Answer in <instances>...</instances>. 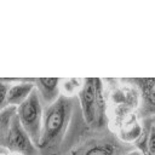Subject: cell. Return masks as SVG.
<instances>
[{
    "label": "cell",
    "mask_w": 155,
    "mask_h": 155,
    "mask_svg": "<svg viewBox=\"0 0 155 155\" xmlns=\"http://www.w3.org/2000/svg\"><path fill=\"white\" fill-rule=\"evenodd\" d=\"M144 155H145V154H144Z\"/></svg>",
    "instance_id": "obj_16"
},
{
    "label": "cell",
    "mask_w": 155,
    "mask_h": 155,
    "mask_svg": "<svg viewBox=\"0 0 155 155\" xmlns=\"http://www.w3.org/2000/svg\"><path fill=\"white\" fill-rule=\"evenodd\" d=\"M143 131L134 142V145L140 149L145 155H155V126H153L147 119L143 120Z\"/></svg>",
    "instance_id": "obj_9"
},
{
    "label": "cell",
    "mask_w": 155,
    "mask_h": 155,
    "mask_svg": "<svg viewBox=\"0 0 155 155\" xmlns=\"http://www.w3.org/2000/svg\"><path fill=\"white\" fill-rule=\"evenodd\" d=\"M59 84H61L59 78L58 79L57 78H36V79H34L35 91H36L40 103L44 108L54 103L58 99V97L61 96Z\"/></svg>",
    "instance_id": "obj_7"
},
{
    "label": "cell",
    "mask_w": 155,
    "mask_h": 155,
    "mask_svg": "<svg viewBox=\"0 0 155 155\" xmlns=\"http://www.w3.org/2000/svg\"><path fill=\"white\" fill-rule=\"evenodd\" d=\"M0 149H2V148H0Z\"/></svg>",
    "instance_id": "obj_15"
},
{
    "label": "cell",
    "mask_w": 155,
    "mask_h": 155,
    "mask_svg": "<svg viewBox=\"0 0 155 155\" xmlns=\"http://www.w3.org/2000/svg\"><path fill=\"white\" fill-rule=\"evenodd\" d=\"M34 79H12L7 93V107L17 108L34 91Z\"/></svg>",
    "instance_id": "obj_8"
},
{
    "label": "cell",
    "mask_w": 155,
    "mask_h": 155,
    "mask_svg": "<svg viewBox=\"0 0 155 155\" xmlns=\"http://www.w3.org/2000/svg\"><path fill=\"white\" fill-rule=\"evenodd\" d=\"M137 148L134 143L125 142L107 127L101 130L87 128L78 143L64 155H124Z\"/></svg>",
    "instance_id": "obj_2"
},
{
    "label": "cell",
    "mask_w": 155,
    "mask_h": 155,
    "mask_svg": "<svg viewBox=\"0 0 155 155\" xmlns=\"http://www.w3.org/2000/svg\"><path fill=\"white\" fill-rule=\"evenodd\" d=\"M5 149L22 155H39L36 145L33 143L25 130L19 124V120L16 114L13 115L7 131V136L5 139Z\"/></svg>",
    "instance_id": "obj_5"
},
{
    "label": "cell",
    "mask_w": 155,
    "mask_h": 155,
    "mask_svg": "<svg viewBox=\"0 0 155 155\" xmlns=\"http://www.w3.org/2000/svg\"><path fill=\"white\" fill-rule=\"evenodd\" d=\"M12 79H0V110L7 108V93Z\"/></svg>",
    "instance_id": "obj_11"
},
{
    "label": "cell",
    "mask_w": 155,
    "mask_h": 155,
    "mask_svg": "<svg viewBox=\"0 0 155 155\" xmlns=\"http://www.w3.org/2000/svg\"><path fill=\"white\" fill-rule=\"evenodd\" d=\"M88 128L76 96L61 94L44 108L42 126L38 150L40 155H64Z\"/></svg>",
    "instance_id": "obj_1"
},
{
    "label": "cell",
    "mask_w": 155,
    "mask_h": 155,
    "mask_svg": "<svg viewBox=\"0 0 155 155\" xmlns=\"http://www.w3.org/2000/svg\"><path fill=\"white\" fill-rule=\"evenodd\" d=\"M122 81L139 92V116L143 120L155 116V78H128Z\"/></svg>",
    "instance_id": "obj_6"
},
{
    "label": "cell",
    "mask_w": 155,
    "mask_h": 155,
    "mask_svg": "<svg viewBox=\"0 0 155 155\" xmlns=\"http://www.w3.org/2000/svg\"><path fill=\"white\" fill-rule=\"evenodd\" d=\"M147 120H148L153 126H155V116H153V117H148Z\"/></svg>",
    "instance_id": "obj_14"
},
{
    "label": "cell",
    "mask_w": 155,
    "mask_h": 155,
    "mask_svg": "<svg viewBox=\"0 0 155 155\" xmlns=\"http://www.w3.org/2000/svg\"><path fill=\"white\" fill-rule=\"evenodd\" d=\"M76 97L87 127L91 130L105 128L107 105L103 94V81L98 78L84 79Z\"/></svg>",
    "instance_id": "obj_3"
},
{
    "label": "cell",
    "mask_w": 155,
    "mask_h": 155,
    "mask_svg": "<svg viewBox=\"0 0 155 155\" xmlns=\"http://www.w3.org/2000/svg\"><path fill=\"white\" fill-rule=\"evenodd\" d=\"M15 114H16V108L13 107H7L0 110V148H5V139L7 136L11 120Z\"/></svg>",
    "instance_id": "obj_10"
},
{
    "label": "cell",
    "mask_w": 155,
    "mask_h": 155,
    "mask_svg": "<svg viewBox=\"0 0 155 155\" xmlns=\"http://www.w3.org/2000/svg\"><path fill=\"white\" fill-rule=\"evenodd\" d=\"M81 85H82V81H78V80H68V81H65L64 82V85H63V87H64V90L69 93L68 96H71L70 93L73 92V91H75L76 90V87H81Z\"/></svg>",
    "instance_id": "obj_12"
},
{
    "label": "cell",
    "mask_w": 155,
    "mask_h": 155,
    "mask_svg": "<svg viewBox=\"0 0 155 155\" xmlns=\"http://www.w3.org/2000/svg\"><path fill=\"white\" fill-rule=\"evenodd\" d=\"M124 155H144V153H143L140 149H138V148H134V149H132V150H130V151L125 153Z\"/></svg>",
    "instance_id": "obj_13"
},
{
    "label": "cell",
    "mask_w": 155,
    "mask_h": 155,
    "mask_svg": "<svg viewBox=\"0 0 155 155\" xmlns=\"http://www.w3.org/2000/svg\"><path fill=\"white\" fill-rule=\"evenodd\" d=\"M16 115L19 120V124L25 130L33 143L36 145L40 140L41 134V126H42V115H44V107L40 103L38 93L34 91L30 96L16 108Z\"/></svg>",
    "instance_id": "obj_4"
}]
</instances>
